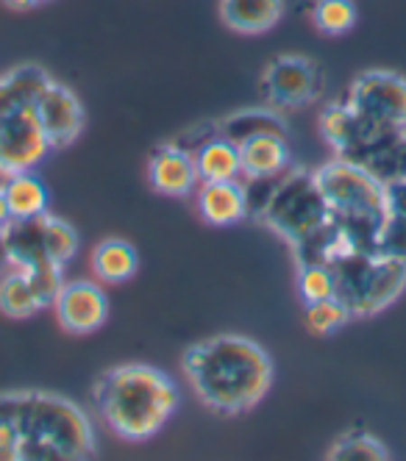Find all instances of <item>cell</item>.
Segmentation results:
<instances>
[{"instance_id": "13", "label": "cell", "mask_w": 406, "mask_h": 461, "mask_svg": "<svg viewBox=\"0 0 406 461\" xmlns=\"http://www.w3.org/2000/svg\"><path fill=\"white\" fill-rule=\"evenodd\" d=\"M198 212L203 222L228 228L248 217V186L243 178L234 181H203L198 186Z\"/></svg>"}, {"instance_id": "18", "label": "cell", "mask_w": 406, "mask_h": 461, "mask_svg": "<svg viewBox=\"0 0 406 461\" xmlns=\"http://www.w3.org/2000/svg\"><path fill=\"white\" fill-rule=\"evenodd\" d=\"M4 194H6V203H9L14 220H33L48 212V201H51L48 189L33 170H17L9 178Z\"/></svg>"}, {"instance_id": "24", "label": "cell", "mask_w": 406, "mask_h": 461, "mask_svg": "<svg viewBox=\"0 0 406 461\" xmlns=\"http://www.w3.org/2000/svg\"><path fill=\"white\" fill-rule=\"evenodd\" d=\"M331 461H387L390 453L384 447V442H379L374 434L367 431H348L337 439L328 450Z\"/></svg>"}, {"instance_id": "16", "label": "cell", "mask_w": 406, "mask_h": 461, "mask_svg": "<svg viewBox=\"0 0 406 461\" xmlns=\"http://www.w3.org/2000/svg\"><path fill=\"white\" fill-rule=\"evenodd\" d=\"M195 167L198 178L203 181H234L243 178V164H240V148L234 140L215 134L207 142H200L195 150Z\"/></svg>"}, {"instance_id": "11", "label": "cell", "mask_w": 406, "mask_h": 461, "mask_svg": "<svg viewBox=\"0 0 406 461\" xmlns=\"http://www.w3.org/2000/svg\"><path fill=\"white\" fill-rule=\"evenodd\" d=\"M33 112L40 117V125L51 142V150L70 148L87 125V112L81 97L59 81H51L33 104Z\"/></svg>"}, {"instance_id": "28", "label": "cell", "mask_w": 406, "mask_h": 461, "mask_svg": "<svg viewBox=\"0 0 406 461\" xmlns=\"http://www.w3.org/2000/svg\"><path fill=\"white\" fill-rule=\"evenodd\" d=\"M12 222H14V214H12V209L6 203V194L0 192V228H9Z\"/></svg>"}, {"instance_id": "10", "label": "cell", "mask_w": 406, "mask_h": 461, "mask_svg": "<svg viewBox=\"0 0 406 461\" xmlns=\"http://www.w3.org/2000/svg\"><path fill=\"white\" fill-rule=\"evenodd\" d=\"M51 153V142L33 106H20L0 120V164L9 170H33Z\"/></svg>"}, {"instance_id": "30", "label": "cell", "mask_w": 406, "mask_h": 461, "mask_svg": "<svg viewBox=\"0 0 406 461\" xmlns=\"http://www.w3.org/2000/svg\"><path fill=\"white\" fill-rule=\"evenodd\" d=\"M14 173H17V170H9L6 164H0V192L6 189V184H9V178H12Z\"/></svg>"}, {"instance_id": "8", "label": "cell", "mask_w": 406, "mask_h": 461, "mask_svg": "<svg viewBox=\"0 0 406 461\" xmlns=\"http://www.w3.org/2000/svg\"><path fill=\"white\" fill-rule=\"evenodd\" d=\"M259 89L270 109L295 112L315 104L323 92V73L307 56H279L264 68Z\"/></svg>"}, {"instance_id": "27", "label": "cell", "mask_w": 406, "mask_h": 461, "mask_svg": "<svg viewBox=\"0 0 406 461\" xmlns=\"http://www.w3.org/2000/svg\"><path fill=\"white\" fill-rule=\"evenodd\" d=\"M4 270H12V253H9L6 228H0V273Z\"/></svg>"}, {"instance_id": "5", "label": "cell", "mask_w": 406, "mask_h": 461, "mask_svg": "<svg viewBox=\"0 0 406 461\" xmlns=\"http://www.w3.org/2000/svg\"><path fill=\"white\" fill-rule=\"evenodd\" d=\"M251 212L281 240L295 248L315 240L320 230L331 225V212L323 201V192L315 181V173L290 167L281 176L270 178L262 201Z\"/></svg>"}, {"instance_id": "3", "label": "cell", "mask_w": 406, "mask_h": 461, "mask_svg": "<svg viewBox=\"0 0 406 461\" xmlns=\"http://www.w3.org/2000/svg\"><path fill=\"white\" fill-rule=\"evenodd\" d=\"M92 403L106 428L125 442H148L179 409V386L153 365H117L92 384Z\"/></svg>"}, {"instance_id": "7", "label": "cell", "mask_w": 406, "mask_h": 461, "mask_svg": "<svg viewBox=\"0 0 406 461\" xmlns=\"http://www.w3.org/2000/svg\"><path fill=\"white\" fill-rule=\"evenodd\" d=\"M348 109L367 125L376 140H390L406 131V78L392 70L362 73L346 97Z\"/></svg>"}, {"instance_id": "12", "label": "cell", "mask_w": 406, "mask_h": 461, "mask_svg": "<svg viewBox=\"0 0 406 461\" xmlns=\"http://www.w3.org/2000/svg\"><path fill=\"white\" fill-rule=\"evenodd\" d=\"M148 184L164 197H189L198 192L200 178L195 156L184 145H159L148 158Z\"/></svg>"}, {"instance_id": "14", "label": "cell", "mask_w": 406, "mask_h": 461, "mask_svg": "<svg viewBox=\"0 0 406 461\" xmlns=\"http://www.w3.org/2000/svg\"><path fill=\"white\" fill-rule=\"evenodd\" d=\"M236 148H240L243 181H270L290 170L292 164L287 137L279 134H256L236 142Z\"/></svg>"}, {"instance_id": "4", "label": "cell", "mask_w": 406, "mask_h": 461, "mask_svg": "<svg viewBox=\"0 0 406 461\" xmlns=\"http://www.w3.org/2000/svg\"><path fill=\"white\" fill-rule=\"evenodd\" d=\"M331 222L356 250H376L387 220L384 184L362 164L337 156L315 170Z\"/></svg>"}, {"instance_id": "20", "label": "cell", "mask_w": 406, "mask_h": 461, "mask_svg": "<svg viewBox=\"0 0 406 461\" xmlns=\"http://www.w3.org/2000/svg\"><path fill=\"white\" fill-rule=\"evenodd\" d=\"M42 301L37 298V292H33L28 276L23 270H14L4 276L0 281V312L6 317H14V320H23V317H33L37 312H42Z\"/></svg>"}, {"instance_id": "29", "label": "cell", "mask_w": 406, "mask_h": 461, "mask_svg": "<svg viewBox=\"0 0 406 461\" xmlns=\"http://www.w3.org/2000/svg\"><path fill=\"white\" fill-rule=\"evenodd\" d=\"M40 4H45V0H4V6H9L14 12H25V9H33Z\"/></svg>"}, {"instance_id": "25", "label": "cell", "mask_w": 406, "mask_h": 461, "mask_svg": "<svg viewBox=\"0 0 406 461\" xmlns=\"http://www.w3.org/2000/svg\"><path fill=\"white\" fill-rule=\"evenodd\" d=\"M348 320H354V314L348 312V306L343 301H337V298L307 306V328L318 337H328L334 331H340Z\"/></svg>"}, {"instance_id": "26", "label": "cell", "mask_w": 406, "mask_h": 461, "mask_svg": "<svg viewBox=\"0 0 406 461\" xmlns=\"http://www.w3.org/2000/svg\"><path fill=\"white\" fill-rule=\"evenodd\" d=\"M61 265H56V261H51V258H42V261H37L33 267H28V270H23L25 276H28V281H31V286H33V292H37V298L42 301V306L48 309V306H53V301H56V294H59V289H61V284H64V276H61Z\"/></svg>"}, {"instance_id": "21", "label": "cell", "mask_w": 406, "mask_h": 461, "mask_svg": "<svg viewBox=\"0 0 406 461\" xmlns=\"http://www.w3.org/2000/svg\"><path fill=\"white\" fill-rule=\"evenodd\" d=\"M40 225H42V248H45V256L51 261H56V265H67L76 253H78V245H81V237H78V230L56 217V214H42L40 217Z\"/></svg>"}, {"instance_id": "19", "label": "cell", "mask_w": 406, "mask_h": 461, "mask_svg": "<svg viewBox=\"0 0 406 461\" xmlns=\"http://www.w3.org/2000/svg\"><path fill=\"white\" fill-rule=\"evenodd\" d=\"M217 131L234 142H243V140L256 137V134L287 137V122L281 120V114L276 109H251V112H240V114L226 117Z\"/></svg>"}, {"instance_id": "23", "label": "cell", "mask_w": 406, "mask_h": 461, "mask_svg": "<svg viewBox=\"0 0 406 461\" xmlns=\"http://www.w3.org/2000/svg\"><path fill=\"white\" fill-rule=\"evenodd\" d=\"M295 286H298V294H300L303 306L337 298L334 270L328 265H320V261H307V265H298Z\"/></svg>"}, {"instance_id": "2", "label": "cell", "mask_w": 406, "mask_h": 461, "mask_svg": "<svg viewBox=\"0 0 406 461\" xmlns=\"http://www.w3.org/2000/svg\"><path fill=\"white\" fill-rule=\"evenodd\" d=\"M181 370L200 403L220 417H240L256 409L273 386V358L251 337L220 334L192 342Z\"/></svg>"}, {"instance_id": "1", "label": "cell", "mask_w": 406, "mask_h": 461, "mask_svg": "<svg viewBox=\"0 0 406 461\" xmlns=\"http://www.w3.org/2000/svg\"><path fill=\"white\" fill-rule=\"evenodd\" d=\"M95 431L87 411L53 392L0 394V461H87Z\"/></svg>"}, {"instance_id": "6", "label": "cell", "mask_w": 406, "mask_h": 461, "mask_svg": "<svg viewBox=\"0 0 406 461\" xmlns=\"http://www.w3.org/2000/svg\"><path fill=\"white\" fill-rule=\"evenodd\" d=\"M337 281V301L354 317H374L406 289V258L379 250H354L328 265Z\"/></svg>"}, {"instance_id": "17", "label": "cell", "mask_w": 406, "mask_h": 461, "mask_svg": "<svg viewBox=\"0 0 406 461\" xmlns=\"http://www.w3.org/2000/svg\"><path fill=\"white\" fill-rule=\"evenodd\" d=\"M92 273L97 281L104 284H125L137 276L140 270V256H137V248L125 240H117V237H109L104 242H97L95 250H92Z\"/></svg>"}, {"instance_id": "22", "label": "cell", "mask_w": 406, "mask_h": 461, "mask_svg": "<svg viewBox=\"0 0 406 461\" xmlns=\"http://www.w3.org/2000/svg\"><path fill=\"white\" fill-rule=\"evenodd\" d=\"M315 28L326 37H343L356 25L359 12L354 0H315L312 6Z\"/></svg>"}, {"instance_id": "9", "label": "cell", "mask_w": 406, "mask_h": 461, "mask_svg": "<svg viewBox=\"0 0 406 461\" xmlns=\"http://www.w3.org/2000/svg\"><path fill=\"white\" fill-rule=\"evenodd\" d=\"M53 312L67 334L87 337L106 325L109 298L95 281H64L53 301Z\"/></svg>"}, {"instance_id": "15", "label": "cell", "mask_w": 406, "mask_h": 461, "mask_svg": "<svg viewBox=\"0 0 406 461\" xmlns=\"http://www.w3.org/2000/svg\"><path fill=\"white\" fill-rule=\"evenodd\" d=\"M284 17V0H220V20L245 37L267 34Z\"/></svg>"}]
</instances>
